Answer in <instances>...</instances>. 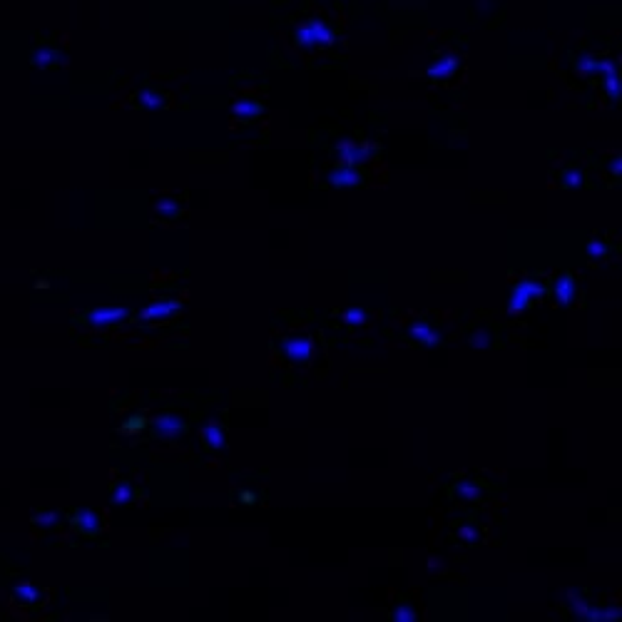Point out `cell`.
<instances>
[{"mask_svg": "<svg viewBox=\"0 0 622 622\" xmlns=\"http://www.w3.org/2000/svg\"><path fill=\"white\" fill-rule=\"evenodd\" d=\"M317 354V341L311 336L309 329H292L284 331L274 339V356L279 359V364L296 371H306Z\"/></svg>", "mask_w": 622, "mask_h": 622, "instance_id": "obj_1", "label": "cell"}, {"mask_svg": "<svg viewBox=\"0 0 622 622\" xmlns=\"http://www.w3.org/2000/svg\"><path fill=\"white\" fill-rule=\"evenodd\" d=\"M547 286H550V279L545 276H535V274H528V276H520V279L513 281L510 286V299H508V311L510 317H520L522 311L533 309L535 304H540L547 294Z\"/></svg>", "mask_w": 622, "mask_h": 622, "instance_id": "obj_2", "label": "cell"}, {"mask_svg": "<svg viewBox=\"0 0 622 622\" xmlns=\"http://www.w3.org/2000/svg\"><path fill=\"white\" fill-rule=\"evenodd\" d=\"M401 339H408L411 343H416L421 348H438L446 343L448 334L443 329L441 321H435L433 317H413L406 323H401L398 329Z\"/></svg>", "mask_w": 622, "mask_h": 622, "instance_id": "obj_3", "label": "cell"}, {"mask_svg": "<svg viewBox=\"0 0 622 622\" xmlns=\"http://www.w3.org/2000/svg\"><path fill=\"white\" fill-rule=\"evenodd\" d=\"M323 185L331 189H361V187L371 185V169L368 164H351V162L336 160L323 172Z\"/></svg>", "mask_w": 622, "mask_h": 622, "instance_id": "obj_4", "label": "cell"}, {"mask_svg": "<svg viewBox=\"0 0 622 622\" xmlns=\"http://www.w3.org/2000/svg\"><path fill=\"white\" fill-rule=\"evenodd\" d=\"M336 43V32L326 20L309 18L296 25L294 30V45L301 50H329Z\"/></svg>", "mask_w": 622, "mask_h": 622, "instance_id": "obj_5", "label": "cell"}, {"mask_svg": "<svg viewBox=\"0 0 622 622\" xmlns=\"http://www.w3.org/2000/svg\"><path fill=\"white\" fill-rule=\"evenodd\" d=\"M132 314L135 311L124 309V306H97V309H87L75 314L73 321L85 326V329H120V326H127L132 323Z\"/></svg>", "mask_w": 622, "mask_h": 622, "instance_id": "obj_6", "label": "cell"}, {"mask_svg": "<svg viewBox=\"0 0 622 622\" xmlns=\"http://www.w3.org/2000/svg\"><path fill=\"white\" fill-rule=\"evenodd\" d=\"M339 162H351V164H371L379 160L381 144L371 140H354V137H341L331 147Z\"/></svg>", "mask_w": 622, "mask_h": 622, "instance_id": "obj_7", "label": "cell"}, {"mask_svg": "<svg viewBox=\"0 0 622 622\" xmlns=\"http://www.w3.org/2000/svg\"><path fill=\"white\" fill-rule=\"evenodd\" d=\"M182 309H185V301H182V299H169V296L157 299L152 304L135 311V314H132V323H137V326H152V323L169 321V319L177 317Z\"/></svg>", "mask_w": 622, "mask_h": 622, "instance_id": "obj_8", "label": "cell"}, {"mask_svg": "<svg viewBox=\"0 0 622 622\" xmlns=\"http://www.w3.org/2000/svg\"><path fill=\"white\" fill-rule=\"evenodd\" d=\"M147 431H149V438H152V441L174 443L187 433V421L180 416V413H174V411H162L160 416H155L149 421Z\"/></svg>", "mask_w": 622, "mask_h": 622, "instance_id": "obj_9", "label": "cell"}, {"mask_svg": "<svg viewBox=\"0 0 622 622\" xmlns=\"http://www.w3.org/2000/svg\"><path fill=\"white\" fill-rule=\"evenodd\" d=\"M68 522L75 533L87 538V540H97L107 528L105 516L93 508H73L68 513Z\"/></svg>", "mask_w": 622, "mask_h": 622, "instance_id": "obj_10", "label": "cell"}, {"mask_svg": "<svg viewBox=\"0 0 622 622\" xmlns=\"http://www.w3.org/2000/svg\"><path fill=\"white\" fill-rule=\"evenodd\" d=\"M10 597L12 603L20 605L23 610H30V612H37L48 605V592L43 587H37L30 580H15L10 585Z\"/></svg>", "mask_w": 622, "mask_h": 622, "instance_id": "obj_11", "label": "cell"}, {"mask_svg": "<svg viewBox=\"0 0 622 622\" xmlns=\"http://www.w3.org/2000/svg\"><path fill=\"white\" fill-rule=\"evenodd\" d=\"M547 294L553 299V304L560 306V309H567V306L575 304V296H578V279L572 272H560L555 274V279L547 286Z\"/></svg>", "mask_w": 622, "mask_h": 622, "instance_id": "obj_12", "label": "cell"}, {"mask_svg": "<svg viewBox=\"0 0 622 622\" xmlns=\"http://www.w3.org/2000/svg\"><path fill=\"white\" fill-rule=\"evenodd\" d=\"M199 441L209 455H222L227 451V433L219 418H207L199 428Z\"/></svg>", "mask_w": 622, "mask_h": 622, "instance_id": "obj_13", "label": "cell"}, {"mask_svg": "<svg viewBox=\"0 0 622 622\" xmlns=\"http://www.w3.org/2000/svg\"><path fill=\"white\" fill-rule=\"evenodd\" d=\"M185 217V202L180 197L164 194L152 202V222L155 224H177Z\"/></svg>", "mask_w": 622, "mask_h": 622, "instance_id": "obj_14", "label": "cell"}, {"mask_svg": "<svg viewBox=\"0 0 622 622\" xmlns=\"http://www.w3.org/2000/svg\"><path fill=\"white\" fill-rule=\"evenodd\" d=\"M451 496H453L455 503H463V505H478L485 500V485L480 480H473V478H460L453 483L451 488Z\"/></svg>", "mask_w": 622, "mask_h": 622, "instance_id": "obj_15", "label": "cell"}, {"mask_svg": "<svg viewBox=\"0 0 622 622\" xmlns=\"http://www.w3.org/2000/svg\"><path fill=\"white\" fill-rule=\"evenodd\" d=\"M458 68H460V57L455 55V53H441V55L428 65L426 75H428V80H433V82H446L458 73Z\"/></svg>", "mask_w": 622, "mask_h": 622, "instance_id": "obj_16", "label": "cell"}, {"mask_svg": "<svg viewBox=\"0 0 622 622\" xmlns=\"http://www.w3.org/2000/svg\"><path fill=\"white\" fill-rule=\"evenodd\" d=\"M132 105L140 110H164L169 105V95L155 85H144L132 95Z\"/></svg>", "mask_w": 622, "mask_h": 622, "instance_id": "obj_17", "label": "cell"}, {"mask_svg": "<svg viewBox=\"0 0 622 622\" xmlns=\"http://www.w3.org/2000/svg\"><path fill=\"white\" fill-rule=\"evenodd\" d=\"M563 603H565V612L567 617H575V620H587L592 622V612H595V603L587 600V595L580 590H567L563 595Z\"/></svg>", "mask_w": 622, "mask_h": 622, "instance_id": "obj_18", "label": "cell"}, {"mask_svg": "<svg viewBox=\"0 0 622 622\" xmlns=\"http://www.w3.org/2000/svg\"><path fill=\"white\" fill-rule=\"evenodd\" d=\"M617 249V242H610L607 234H590V239L585 242V254L590 264H607L610 254Z\"/></svg>", "mask_w": 622, "mask_h": 622, "instance_id": "obj_19", "label": "cell"}, {"mask_svg": "<svg viewBox=\"0 0 622 622\" xmlns=\"http://www.w3.org/2000/svg\"><path fill=\"white\" fill-rule=\"evenodd\" d=\"M261 112H264V105H261V100L254 97V95H242V97L234 100V105H232V117L236 122H256L261 117Z\"/></svg>", "mask_w": 622, "mask_h": 622, "instance_id": "obj_20", "label": "cell"}, {"mask_svg": "<svg viewBox=\"0 0 622 622\" xmlns=\"http://www.w3.org/2000/svg\"><path fill=\"white\" fill-rule=\"evenodd\" d=\"M485 533L475 520H455L453 522V540L463 547H478L483 543Z\"/></svg>", "mask_w": 622, "mask_h": 622, "instance_id": "obj_21", "label": "cell"}, {"mask_svg": "<svg viewBox=\"0 0 622 622\" xmlns=\"http://www.w3.org/2000/svg\"><path fill=\"white\" fill-rule=\"evenodd\" d=\"M65 60V53L55 45H37L30 55V65L37 70H55Z\"/></svg>", "mask_w": 622, "mask_h": 622, "instance_id": "obj_22", "label": "cell"}, {"mask_svg": "<svg viewBox=\"0 0 622 622\" xmlns=\"http://www.w3.org/2000/svg\"><path fill=\"white\" fill-rule=\"evenodd\" d=\"M68 513H62L57 508H35L30 513V525L35 530H57L65 525Z\"/></svg>", "mask_w": 622, "mask_h": 622, "instance_id": "obj_23", "label": "cell"}, {"mask_svg": "<svg viewBox=\"0 0 622 622\" xmlns=\"http://www.w3.org/2000/svg\"><path fill=\"white\" fill-rule=\"evenodd\" d=\"M336 319H339V326H341V329L361 331L371 323L373 314L366 309H343V311H336Z\"/></svg>", "mask_w": 622, "mask_h": 622, "instance_id": "obj_24", "label": "cell"}, {"mask_svg": "<svg viewBox=\"0 0 622 622\" xmlns=\"http://www.w3.org/2000/svg\"><path fill=\"white\" fill-rule=\"evenodd\" d=\"M110 503L112 505H120V508H127V505H135L137 503V488L132 480L127 478H120L110 485Z\"/></svg>", "mask_w": 622, "mask_h": 622, "instance_id": "obj_25", "label": "cell"}, {"mask_svg": "<svg viewBox=\"0 0 622 622\" xmlns=\"http://www.w3.org/2000/svg\"><path fill=\"white\" fill-rule=\"evenodd\" d=\"M555 182H558L560 189H583L587 185V174L580 164H567L565 169H560L555 174Z\"/></svg>", "mask_w": 622, "mask_h": 622, "instance_id": "obj_26", "label": "cell"}, {"mask_svg": "<svg viewBox=\"0 0 622 622\" xmlns=\"http://www.w3.org/2000/svg\"><path fill=\"white\" fill-rule=\"evenodd\" d=\"M388 620H393V622H416V620H421V612L416 610V605L411 603V597L398 595V600L393 603V610L388 612Z\"/></svg>", "mask_w": 622, "mask_h": 622, "instance_id": "obj_27", "label": "cell"}, {"mask_svg": "<svg viewBox=\"0 0 622 622\" xmlns=\"http://www.w3.org/2000/svg\"><path fill=\"white\" fill-rule=\"evenodd\" d=\"M147 428H149V418L144 416V413H132V416H127L122 421V426H120V433L127 435V438H132V435L147 433Z\"/></svg>", "mask_w": 622, "mask_h": 622, "instance_id": "obj_28", "label": "cell"}, {"mask_svg": "<svg viewBox=\"0 0 622 622\" xmlns=\"http://www.w3.org/2000/svg\"><path fill=\"white\" fill-rule=\"evenodd\" d=\"M468 343H471L473 348H491L493 343H496V339H493L488 326H478L473 334H468Z\"/></svg>", "mask_w": 622, "mask_h": 622, "instance_id": "obj_29", "label": "cell"}, {"mask_svg": "<svg viewBox=\"0 0 622 622\" xmlns=\"http://www.w3.org/2000/svg\"><path fill=\"white\" fill-rule=\"evenodd\" d=\"M600 82H603L605 97H607L610 102H617V100H620V73L605 75V77H600Z\"/></svg>", "mask_w": 622, "mask_h": 622, "instance_id": "obj_30", "label": "cell"}, {"mask_svg": "<svg viewBox=\"0 0 622 622\" xmlns=\"http://www.w3.org/2000/svg\"><path fill=\"white\" fill-rule=\"evenodd\" d=\"M597 62H600V57L583 55L580 60H575V73L585 75V77H595V75H597Z\"/></svg>", "mask_w": 622, "mask_h": 622, "instance_id": "obj_31", "label": "cell"}, {"mask_svg": "<svg viewBox=\"0 0 622 622\" xmlns=\"http://www.w3.org/2000/svg\"><path fill=\"white\" fill-rule=\"evenodd\" d=\"M234 503H239V505H256V503H259V498H256V493H252V491H239V493H236V498H234Z\"/></svg>", "mask_w": 622, "mask_h": 622, "instance_id": "obj_32", "label": "cell"}, {"mask_svg": "<svg viewBox=\"0 0 622 622\" xmlns=\"http://www.w3.org/2000/svg\"><path fill=\"white\" fill-rule=\"evenodd\" d=\"M426 567H428V572H433V575H438V572H446V567H443V560L435 558V555H428V558H426Z\"/></svg>", "mask_w": 622, "mask_h": 622, "instance_id": "obj_33", "label": "cell"}, {"mask_svg": "<svg viewBox=\"0 0 622 622\" xmlns=\"http://www.w3.org/2000/svg\"><path fill=\"white\" fill-rule=\"evenodd\" d=\"M35 289H37V292H45V289H50V279H45V276H35Z\"/></svg>", "mask_w": 622, "mask_h": 622, "instance_id": "obj_34", "label": "cell"}]
</instances>
